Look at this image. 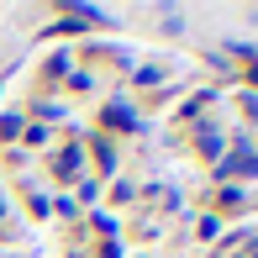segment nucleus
I'll return each mask as SVG.
<instances>
[{"instance_id": "obj_1", "label": "nucleus", "mask_w": 258, "mask_h": 258, "mask_svg": "<svg viewBox=\"0 0 258 258\" xmlns=\"http://www.w3.org/2000/svg\"><path fill=\"white\" fill-rule=\"evenodd\" d=\"M79 169H85V148H58V158H53L58 179H79Z\"/></svg>"}, {"instance_id": "obj_2", "label": "nucleus", "mask_w": 258, "mask_h": 258, "mask_svg": "<svg viewBox=\"0 0 258 258\" xmlns=\"http://www.w3.org/2000/svg\"><path fill=\"white\" fill-rule=\"evenodd\" d=\"M105 126H116V132H137V111L126 100H111V105H105Z\"/></svg>"}, {"instance_id": "obj_3", "label": "nucleus", "mask_w": 258, "mask_h": 258, "mask_svg": "<svg viewBox=\"0 0 258 258\" xmlns=\"http://www.w3.org/2000/svg\"><path fill=\"white\" fill-rule=\"evenodd\" d=\"M195 143H201V153H206V158H221V148H227V137H221L216 126H201V137H195Z\"/></svg>"}, {"instance_id": "obj_4", "label": "nucleus", "mask_w": 258, "mask_h": 258, "mask_svg": "<svg viewBox=\"0 0 258 258\" xmlns=\"http://www.w3.org/2000/svg\"><path fill=\"white\" fill-rule=\"evenodd\" d=\"M21 132H27V121H21L16 111H6V116H0V137H6V143H16Z\"/></svg>"}, {"instance_id": "obj_5", "label": "nucleus", "mask_w": 258, "mask_h": 258, "mask_svg": "<svg viewBox=\"0 0 258 258\" xmlns=\"http://www.w3.org/2000/svg\"><path fill=\"white\" fill-rule=\"evenodd\" d=\"M95 163H100V169H105V174H111V169H116V148H111V143H105V137H95Z\"/></svg>"}, {"instance_id": "obj_6", "label": "nucleus", "mask_w": 258, "mask_h": 258, "mask_svg": "<svg viewBox=\"0 0 258 258\" xmlns=\"http://www.w3.org/2000/svg\"><path fill=\"white\" fill-rule=\"evenodd\" d=\"M132 79H137V85H158L163 69H158V63H143V69H132Z\"/></svg>"}, {"instance_id": "obj_7", "label": "nucleus", "mask_w": 258, "mask_h": 258, "mask_svg": "<svg viewBox=\"0 0 258 258\" xmlns=\"http://www.w3.org/2000/svg\"><path fill=\"white\" fill-rule=\"evenodd\" d=\"M237 105L248 111V121H258V90H242V95H237Z\"/></svg>"}, {"instance_id": "obj_8", "label": "nucleus", "mask_w": 258, "mask_h": 258, "mask_svg": "<svg viewBox=\"0 0 258 258\" xmlns=\"http://www.w3.org/2000/svg\"><path fill=\"white\" fill-rule=\"evenodd\" d=\"M48 74H53V79H58V74H69V58H63V53H53V58H48Z\"/></svg>"}, {"instance_id": "obj_9", "label": "nucleus", "mask_w": 258, "mask_h": 258, "mask_svg": "<svg viewBox=\"0 0 258 258\" xmlns=\"http://www.w3.org/2000/svg\"><path fill=\"white\" fill-rule=\"evenodd\" d=\"M253 85H258V58H253Z\"/></svg>"}, {"instance_id": "obj_10", "label": "nucleus", "mask_w": 258, "mask_h": 258, "mask_svg": "<svg viewBox=\"0 0 258 258\" xmlns=\"http://www.w3.org/2000/svg\"><path fill=\"white\" fill-rule=\"evenodd\" d=\"M0 216H6V201H0Z\"/></svg>"}]
</instances>
